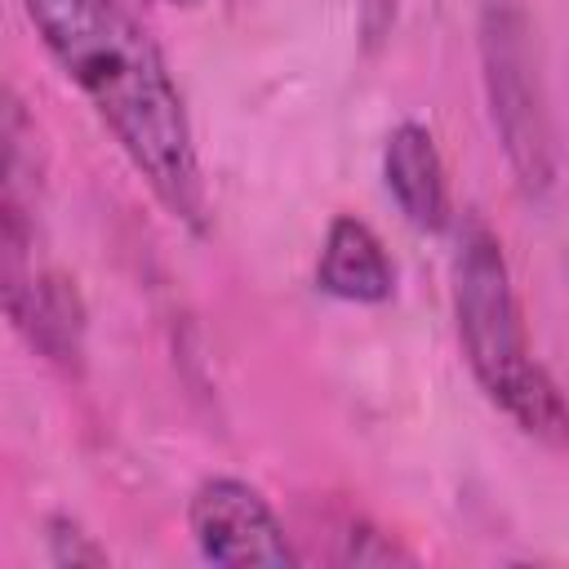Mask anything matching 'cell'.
I'll return each mask as SVG.
<instances>
[{
	"instance_id": "6da1fadb",
	"label": "cell",
	"mask_w": 569,
	"mask_h": 569,
	"mask_svg": "<svg viewBox=\"0 0 569 569\" xmlns=\"http://www.w3.org/2000/svg\"><path fill=\"white\" fill-rule=\"evenodd\" d=\"M49 58L111 129L151 196L191 236L209 231L196 133L178 80L124 0H22Z\"/></svg>"
},
{
	"instance_id": "7a4b0ae2",
	"label": "cell",
	"mask_w": 569,
	"mask_h": 569,
	"mask_svg": "<svg viewBox=\"0 0 569 569\" xmlns=\"http://www.w3.org/2000/svg\"><path fill=\"white\" fill-rule=\"evenodd\" d=\"M453 325L476 387L525 436L569 445V396L533 356L502 240L476 213L453 240Z\"/></svg>"
},
{
	"instance_id": "3957f363",
	"label": "cell",
	"mask_w": 569,
	"mask_h": 569,
	"mask_svg": "<svg viewBox=\"0 0 569 569\" xmlns=\"http://www.w3.org/2000/svg\"><path fill=\"white\" fill-rule=\"evenodd\" d=\"M480 53V89L489 129L502 147V160L516 187L529 200L551 196L560 160H556V124L547 107V84L538 67V44L525 9L516 0H485L476 22Z\"/></svg>"
},
{
	"instance_id": "277c9868",
	"label": "cell",
	"mask_w": 569,
	"mask_h": 569,
	"mask_svg": "<svg viewBox=\"0 0 569 569\" xmlns=\"http://www.w3.org/2000/svg\"><path fill=\"white\" fill-rule=\"evenodd\" d=\"M187 529L209 565H298L271 502L240 476H209L187 502Z\"/></svg>"
},
{
	"instance_id": "5b68a950",
	"label": "cell",
	"mask_w": 569,
	"mask_h": 569,
	"mask_svg": "<svg viewBox=\"0 0 569 569\" xmlns=\"http://www.w3.org/2000/svg\"><path fill=\"white\" fill-rule=\"evenodd\" d=\"M0 258H4V307L13 329L49 365L80 373L89 311L76 280L53 267H40L36 253H0Z\"/></svg>"
},
{
	"instance_id": "8992f818",
	"label": "cell",
	"mask_w": 569,
	"mask_h": 569,
	"mask_svg": "<svg viewBox=\"0 0 569 569\" xmlns=\"http://www.w3.org/2000/svg\"><path fill=\"white\" fill-rule=\"evenodd\" d=\"M382 182H387V196L396 200L400 218L413 231L436 236V231L449 227V218H453L449 173H445L440 147H436L427 124L400 120L387 133V142H382Z\"/></svg>"
},
{
	"instance_id": "52a82bcc",
	"label": "cell",
	"mask_w": 569,
	"mask_h": 569,
	"mask_svg": "<svg viewBox=\"0 0 569 569\" xmlns=\"http://www.w3.org/2000/svg\"><path fill=\"white\" fill-rule=\"evenodd\" d=\"M316 289L351 307H378L396 293V262L387 258L378 231L356 213H338L329 222L316 262Z\"/></svg>"
},
{
	"instance_id": "ba28073f",
	"label": "cell",
	"mask_w": 569,
	"mask_h": 569,
	"mask_svg": "<svg viewBox=\"0 0 569 569\" xmlns=\"http://www.w3.org/2000/svg\"><path fill=\"white\" fill-rule=\"evenodd\" d=\"M44 551L58 569H84V565H107V547L93 542V533H84L80 520L71 516H49L44 520Z\"/></svg>"
},
{
	"instance_id": "9c48e42d",
	"label": "cell",
	"mask_w": 569,
	"mask_h": 569,
	"mask_svg": "<svg viewBox=\"0 0 569 569\" xmlns=\"http://www.w3.org/2000/svg\"><path fill=\"white\" fill-rule=\"evenodd\" d=\"M338 560L342 565H396V560H413L391 533H382L378 525H369L365 516H347L342 533H338Z\"/></svg>"
},
{
	"instance_id": "30bf717a",
	"label": "cell",
	"mask_w": 569,
	"mask_h": 569,
	"mask_svg": "<svg viewBox=\"0 0 569 569\" xmlns=\"http://www.w3.org/2000/svg\"><path fill=\"white\" fill-rule=\"evenodd\" d=\"M173 4H196V0H173Z\"/></svg>"
}]
</instances>
